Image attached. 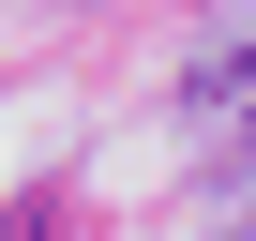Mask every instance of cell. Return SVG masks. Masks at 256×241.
Masks as SVG:
<instances>
[{
  "instance_id": "1",
  "label": "cell",
  "mask_w": 256,
  "mask_h": 241,
  "mask_svg": "<svg viewBox=\"0 0 256 241\" xmlns=\"http://www.w3.org/2000/svg\"><path fill=\"white\" fill-rule=\"evenodd\" d=\"M196 106H211V120H256V30H241V46L196 76Z\"/></svg>"
},
{
  "instance_id": "2",
  "label": "cell",
  "mask_w": 256,
  "mask_h": 241,
  "mask_svg": "<svg viewBox=\"0 0 256 241\" xmlns=\"http://www.w3.org/2000/svg\"><path fill=\"white\" fill-rule=\"evenodd\" d=\"M16 241H46V226H16Z\"/></svg>"
}]
</instances>
